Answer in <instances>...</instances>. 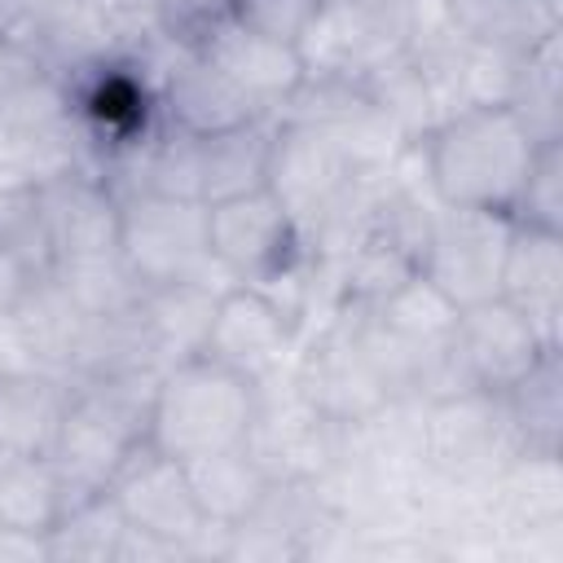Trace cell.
I'll use <instances>...</instances> for the list:
<instances>
[{
	"label": "cell",
	"instance_id": "32",
	"mask_svg": "<svg viewBox=\"0 0 563 563\" xmlns=\"http://www.w3.org/2000/svg\"><path fill=\"white\" fill-rule=\"evenodd\" d=\"M26 185H40L31 141H26L18 128H4V123H0V194L26 189Z\"/></svg>",
	"mask_w": 563,
	"mask_h": 563
},
{
	"label": "cell",
	"instance_id": "22",
	"mask_svg": "<svg viewBox=\"0 0 563 563\" xmlns=\"http://www.w3.org/2000/svg\"><path fill=\"white\" fill-rule=\"evenodd\" d=\"M273 132L277 114H260L242 128L198 136V158H202V202H224L251 189H264L268 180V154H273Z\"/></svg>",
	"mask_w": 563,
	"mask_h": 563
},
{
	"label": "cell",
	"instance_id": "5",
	"mask_svg": "<svg viewBox=\"0 0 563 563\" xmlns=\"http://www.w3.org/2000/svg\"><path fill=\"white\" fill-rule=\"evenodd\" d=\"M413 40V0H321L308 35L299 40L312 79L361 84Z\"/></svg>",
	"mask_w": 563,
	"mask_h": 563
},
{
	"label": "cell",
	"instance_id": "1",
	"mask_svg": "<svg viewBox=\"0 0 563 563\" xmlns=\"http://www.w3.org/2000/svg\"><path fill=\"white\" fill-rule=\"evenodd\" d=\"M537 145L541 141L528 136V128L506 101L453 110L422 141H413L422 180L435 202L497 216L515 211Z\"/></svg>",
	"mask_w": 563,
	"mask_h": 563
},
{
	"label": "cell",
	"instance_id": "17",
	"mask_svg": "<svg viewBox=\"0 0 563 563\" xmlns=\"http://www.w3.org/2000/svg\"><path fill=\"white\" fill-rule=\"evenodd\" d=\"M501 299H510L550 347H563V233L550 229H510Z\"/></svg>",
	"mask_w": 563,
	"mask_h": 563
},
{
	"label": "cell",
	"instance_id": "4",
	"mask_svg": "<svg viewBox=\"0 0 563 563\" xmlns=\"http://www.w3.org/2000/svg\"><path fill=\"white\" fill-rule=\"evenodd\" d=\"M290 383L334 422V427H356L374 418L391 396L374 347L361 330V317L352 308H334L299 334L295 361H290Z\"/></svg>",
	"mask_w": 563,
	"mask_h": 563
},
{
	"label": "cell",
	"instance_id": "25",
	"mask_svg": "<svg viewBox=\"0 0 563 563\" xmlns=\"http://www.w3.org/2000/svg\"><path fill=\"white\" fill-rule=\"evenodd\" d=\"M563 31L545 35L528 53L515 57L510 92L506 106L519 114L532 141H563V53H559Z\"/></svg>",
	"mask_w": 563,
	"mask_h": 563
},
{
	"label": "cell",
	"instance_id": "11",
	"mask_svg": "<svg viewBox=\"0 0 563 563\" xmlns=\"http://www.w3.org/2000/svg\"><path fill=\"white\" fill-rule=\"evenodd\" d=\"M545 352H554V347L537 334V325L510 299L497 295V299L457 308V321H453V361H457L462 383L471 391L501 396Z\"/></svg>",
	"mask_w": 563,
	"mask_h": 563
},
{
	"label": "cell",
	"instance_id": "33",
	"mask_svg": "<svg viewBox=\"0 0 563 563\" xmlns=\"http://www.w3.org/2000/svg\"><path fill=\"white\" fill-rule=\"evenodd\" d=\"M35 277H44V273H35L18 251H9L0 242V317H13L18 312V303L26 299V290L35 286Z\"/></svg>",
	"mask_w": 563,
	"mask_h": 563
},
{
	"label": "cell",
	"instance_id": "19",
	"mask_svg": "<svg viewBox=\"0 0 563 563\" xmlns=\"http://www.w3.org/2000/svg\"><path fill=\"white\" fill-rule=\"evenodd\" d=\"M66 400H70V378L53 369L0 374V453L48 457Z\"/></svg>",
	"mask_w": 563,
	"mask_h": 563
},
{
	"label": "cell",
	"instance_id": "9",
	"mask_svg": "<svg viewBox=\"0 0 563 563\" xmlns=\"http://www.w3.org/2000/svg\"><path fill=\"white\" fill-rule=\"evenodd\" d=\"M119 506V515L128 519V528L150 532L167 545L180 550V559H198V554H220L211 545V537H220L224 528H211L194 501L185 462L158 453L150 440H141L128 462L114 471L110 488H106Z\"/></svg>",
	"mask_w": 563,
	"mask_h": 563
},
{
	"label": "cell",
	"instance_id": "16",
	"mask_svg": "<svg viewBox=\"0 0 563 563\" xmlns=\"http://www.w3.org/2000/svg\"><path fill=\"white\" fill-rule=\"evenodd\" d=\"M13 317H18L31 352L40 356V365L62 378H79L92 365V356L101 347V330H106L97 317H88L75 303V295L53 273L35 277V286L26 290V299L18 303Z\"/></svg>",
	"mask_w": 563,
	"mask_h": 563
},
{
	"label": "cell",
	"instance_id": "29",
	"mask_svg": "<svg viewBox=\"0 0 563 563\" xmlns=\"http://www.w3.org/2000/svg\"><path fill=\"white\" fill-rule=\"evenodd\" d=\"M0 242L9 251H18L35 273H53V255H48V233H44V211H40L35 185L0 194Z\"/></svg>",
	"mask_w": 563,
	"mask_h": 563
},
{
	"label": "cell",
	"instance_id": "13",
	"mask_svg": "<svg viewBox=\"0 0 563 563\" xmlns=\"http://www.w3.org/2000/svg\"><path fill=\"white\" fill-rule=\"evenodd\" d=\"M198 53H202L260 114H282V110L290 106V97L299 92V84L308 79L303 57H299V44L260 35V31L242 26V22L229 18V13L202 35Z\"/></svg>",
	"mask_w": 563,
	"mask_h": 563
},
{
	"label": "cell",
	"instance_id": "26",
	"mask_svg": "<svg viewBox=\"0 0 563 563\" xmlns=\"http://www.w3.org/2000/svg\"><path fill=\"white\" fill-rule=\"evenodd\" d=\"M66 510V488L48 457H0V528L48 537Z\"/></svg>",
	"mask_w": 563,
	"mask_h": 563
},
{
	"label": "cell",
	"instance_id": "7",
	"mask_svg": "<svg viewBox=\"0 0 563 563\" xmlns=\"http://www.w3.org/2000/svg\"><path fill=\"white\" fill-rule=\"evenodd\" d=\"M510 229H515L510 216L435 202L427 238H422L418 273L453 308H471V303L497 299L501 295V268H506Z\"/></svg>",
	"mask_w": 563,
	"mask_h": 563
},
{
	"label": "cell",
	"instance_id": "34",
	"mask_svg": "<svg viewBox=\"0 0 563 563\" xmlns=\"http://www.w3.org/2000/svg\"><path fill=\"white\" fill-rule=\"evenodd\" d=\"M26 0H0V40H9V35H18V26L26 22Z\"/></svg>",
	"mask_w": 563,
	"mask_h": 563
},
{
	"label": "cell",
	"instance_id": "14",
	"mask_svg": "<svg viewBox=\"0 0 563 563\" xmlns=\"http://www.w3.org/2000/svg\"><path fill=\"white\" fill-rule=\"evenodd\" d=\"M53 268H70L119 251V198L92 172H62L35 185Z\"/></svg>",
	"mask_w": 563,
	"mask_h": 563
},
{
	"label": "cell",
	"instance_id": "27",
	"mask_svg": "<svg viewBox=\"0 0 563 563\" xmlns=\"http://www.w3.org/2000/svg\"><path fill=\"white\" fill-rule=\"evenodd\" d=\"M123 528H128V519L119 515L110 493L75 497V501H66L62 519L48 528V559H88V563L119 559Z\"/></svg>",
	"mask_w": 563,
	"mask_h": 563
},
{
	"label": "cell",
	"instance_id": "12",
	"mask_svg": "<svg viewBox=\"0 0 563 563\" xmlns=\"http://www.w3.org/2000/svg\"><path fill=\"white\" fill-rule=\"evenodd\" d=\"M299 334H303L299 321H290L264 290L238 282L216 299L202 356H211L255 383H268L290 369Z\"/></svg>",
	"mask_w": 563,
	"mask_h": 563
},
{
	"label": "cell",
	"instance_id": "8",
	"mask_svg": "<svg viewBox=\"0 0 563 563\" xmlns=\"http://www.w3.org/2000/svg\"><path fill=\"white\" fill-rule=\"evenodd\" d=\"M343 427H334L295 383L290 369L260 383V405L246 431V453L268 484H317L339 457Z\"/></svg>",
	"mask_w": 563,
	"mask_h": 563
},
{
	"label": "cell",
	"instance_id": "15",
	"mask_svg": "<svg viewBox=\"0 0 563 563\" xmlns=\"http://www.w3.org/2000/svg\"><path fill=\"white\" fill-rule=\"evenodd\" d=\"M18 40L57 79L132 48V35L97 0H44V4H31L26 22L18 26Z\"/></svg>",
	"mask_w": 563,
	"mask_h": 563
},
{
	"label": "cell",
	"instance_id": "2",
	"mask_svg": "<svg viewBox=\"0 0 563 563\" xmlns=\"http://www.w3.org/2000/svg\"><path fill=\"white\" fill-rule=\"evenodd\" d=\"M255 405H260L255 378L198 352L163 369L154 400H150L145 440L176 462L242 449Z\"/></svg>",
	"mask_w": 563,
	"mask_h": 563
},
{
	"label": "cell",
	"instance_id": "24",
	"mask_svg": "<svg viewBox=\"0 0 563 563\" xmlns=\"http://www.w3.org/2000/svg\"><path fill=\"white\" fill-rule=\"evenodd\" d=\"M185 475H189V488H194V501H198L202 519L211 528H224V532L238 528L268 493V479L251 462L246 449H224V453L194 457V462H185Z\"/></svg>",
	"mask_w": 563,
	"mask_h": 563
},
{
	"label": "cell",
	"instance_id": "20",
	"mask_svg": "<svg viewBox=\"0 0 563 563\" xmlns=\"http://www.w3.org/2000/svg\"><path fill=\"white\" fill-rule=\"evenodd\" d=\"M440 4L462 40L510 57L563 31V9L554 0H440Z\"/></svg>",
	"mask_w": 563,
	"mask_h": 563
},
{
	"label": "cell",
	"instance_id": "28",
	"mask_svg": "<svg viewBox=\"0 0 563 563\" xmlns=\"http://www.w3.org/2000/svg\"><path fill=\"white\" fill-rule=\"evenodd\" d=\"M515 224L563 233V141H541L537 158L528 167V180L519 189V202L510 211Z\"/></svg>",
	"mask_w": 563,
	"mask_h": 563
},
{
	"label": "cell",
	"instance_id": "23",
	"mask_svg": "<svg viewBox=\"0 0 563 563\" xmlns=\"http://www.w3.org/2000/svg\"><path fill=\"white\" fill-rule=\"evenodd\" d=\"M70 119L66 88L44 62L18 40H0V123L18 132H44Z\"/></svg>",
	"mask_w": 563,
	"mask_h": 563
},
{
	"label": "cell",
	"instance_id": "31",
	"mask_svg": "<svg viewBox=\"0 0 563 563\" xmlns=\"http://www.w3.org/2000/svg\"><path fill=\"white\" fill-rule=\"evenodd\" d=\"M224 13H229V0H154V26L185 48H198L202 35Z\"/></svg>",
	"mask_w": 563,
	"mask_h": 563
},
{
	"label": "cell",
	"instance_id": "30",
	"mask_svg": "<svg viewBox=\"0 0 563 563\" xmlns=\"http://www.w3.org/2000/svg\"><path fill=\"white\" fill-rule=\"evenodd\" d=\"M317 13H321V0H229V18L286 44H299Z\"/></svg>",
	"mask_w": 563,
	"mask_h": 563
},
{
	"label": "cell",
	"instance_id": "3",
	"mask_svg": "<svg viewBox=\"0 0 563 563\" xmlns=\"http://www.w3.org/2000/svg\"><path fill=\"white\" fill-rule=\"evenodd\" d=\"M119 260L128 273L154 290L172 282H207L216 290L238 286L207 242V202L167 194H123L119 198Z\"/></svg>",
	"mask_w": 563,
	"mask_h": 563
},
{
	"label": "cell",
	"instance_id": "10",
	"mask_svg": "<svg viewBox=\"0 0 563 563\" xmlns=\"http://www.w3.org/2000/svg\"><path fill=\"white\" fill-rule=\"evenodd\" d=\"M207 242H211V260L242 286H268L312 255V246L303 242L286 207L268 194V185L211 202Z\"/></svg>",
	"mask_w": 563,
	"mask_h": 563
},
{
	"label": "cell",
	"instance_id": "6",
	"mask_svg": "<svg viewBox=\"0 0 563 563\" xmlns=\"http://www.w3.org/2000/svg\"><path fill=\"white\" fill-rule=\"evenodd\" d=\"M418 457L431 475L449 484H493L519 457V444L506 427L497 396L453 391L422 405Z\"/></svg>",
	"mask_w": 563,
	"mask_h": 563
},
{
	"label": "cell",
	"instance_id": "21",
	"mask_svg": "<svg viewBox=\"0 0 563 563\" xmlns=\"http://www.w3.org/2000/svg\"><path fill=\"white\" fill-rule=\"evenodd\" d=\"M519 453L559 457L563 449V347L545 352L515 387L497 396Z\"/></svg>",
	"mask_w": 563,
	"mask_h": 563
},
{
	"label": "cell",
	"instance_id": "18",
	"mask_svg": "<svg viewBox=\"0 0 563 563\" xmlns=\"http://www.w3.org/2000/svg\"><path fill=\"white\" fill-rule=\"evenodd\" d=\"M224 290L207 282H172L141 290V303L132 312V330L154 365H176L185 356H198L207 343V325L216 312V299Z\"/></svg>",
	"mask_w": 563,
	"mask_h": 563
},
{
	"label": "cell",
	"instance_id": "35",
	"mask_svg": "<svg viewBox=\"0 0 563 563\" xmlns=\"http://www.w3.org/2000/svg\"><path fill=\"white\" fill-rule=\"evenodd\" d=\"M26 4H44V0H26Z\"/></svg>",
	"mask_w": 563,
	"mask_h": 563
}]
</instances>
